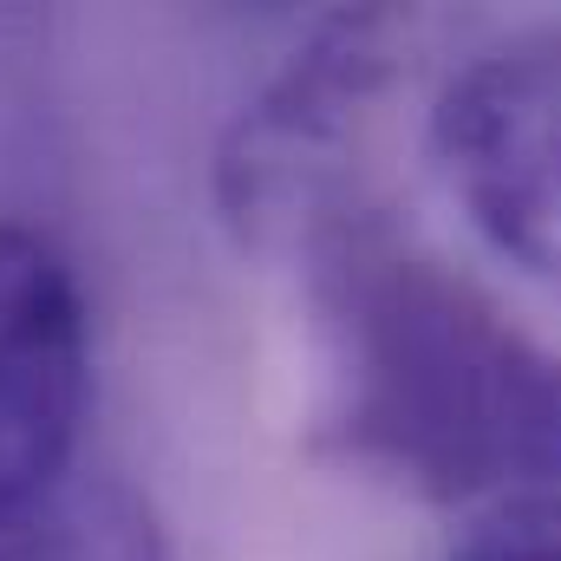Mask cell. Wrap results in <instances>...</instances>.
Wrapping results in <instances>:
<instances>
[{"label":"cell","mask_w":561,"mask_h":561,"mask_svg":"<svg viewBox=\"0 0 561 561\" xmlns=\"http://www.w3.org/2000/svg\"><path fill=\"white\" fill-rule=\"evenodd\" d=\"M313 444L424 503L561 496V346L366 203L300 255Z\"/></svg>","instance_id":"obj_1"},{"label":"cell","mask_w":561,"mask_h":561,"mask_svg":"<svg viewBox=\"0 0 561 561\" xmlns=\"http://www.w3.org/2000/svg\"><path fill=\"white\" fill-rule=\"evenodd\" d=\"M419 20L392 7L333 13L216 144V209L249 255L294 262L373 190V131L412 79Z\"/></svg>","instance_id":"obj_2"},{"label":"cell","mask_w":561,"mask_h":561,"mask_svg":"<svg viewBox=\"0 0 561 561\" xmlns=\"http://www.w3.org/2000/svg\"><path fill=\"white\" fill-rule=\"evenodd\" d=\"M424 144L463 222L561 294V26L470 53L437 85Z\"/></svg>","instance_id":"obj_3"},{"label":"cell","mask_w":561,"mask_h":561,"mask_svg":"<svg viewBox=\"0 0 561 561\" xmlns=\"http://www.w3.org/2000/svg\"><path fill=\"white\" fill-rule=\"evenodd\" d=\"M92 405V320L72 262L26 222H0V542L79 470Z\"/></svg>","instance_id":"obj_4"},{"label":"cell","mask_w":561,"mask_h":561,"mask_svg":"<svg viewBox=\"0 0 561 561\" xmlns=\"http://www.w3.org/2000/svg\"><path fill=\"white\" fill-rule=\"evenodd\" d=\"M0 561H176L170 536L131 477L118 470H72L66 490L13 536Z\"/></svg>","instance_id":"obj_5"},{"label":"cell","mask_w":561,"mask_h":561,"mask_svg":"<svg viewBox=\"0 0 561 561\" xmlns=\"http://www.w3.org/2000/svg\"><path fill=\"white\" fill-rule=\"evenodd\" d=\"M450 561H561V496H523L483 510Z\"/></svg>","instance_id":"obj_6"}]
</instances>
